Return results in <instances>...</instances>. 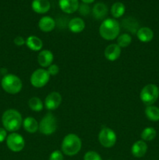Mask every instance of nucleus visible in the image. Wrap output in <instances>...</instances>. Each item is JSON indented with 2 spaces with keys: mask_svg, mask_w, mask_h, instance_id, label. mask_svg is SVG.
Here are the masks:
<instances>
[{
  "mask_svg": "<svg viewBox=\"0 0 159 160\" xmlns=\"http://www.w3.org/2000/svg\"><path fill=\"white\" fill-rule=\"evenodd\" d=\"M2 125L6 131L16 132L23 125V118L20 112L11 109L5 111L2 117Z\"/></svg>",
  "mask_w": 159,
  "mask_h": 160,
  "instance_id": "nucleus-1",
  "label": "nucleus"
},
{
  "mask_svg": "<svg viewBox=\"0 0 159 160\" xmlns=\"http://www.w3.org/2000/svg\"><path fill=\"white\" fill-rule=\"evenodd\" d=\"M120 25L115 19L108 18L102 21L99 28V34L103 39L112 41L119 35Z\"/></svg>",
  "mask_w": 159,
  "mask_h": 160,
  "instance_id": "nucleus-2",
  "label": "nucleus"
},
{
  "mask_svg": "<svg viewBox=\"0 0 159 160\" xmlns=\"http://www.w3.org/2000/svg\"><path fill=\"white\" fill-rule=\"evenodd\" d=\"M81 147V139L75 134H69L65 135L61 145L62 152L68 156H73L77 154L80 151Z\"/></svg>",
  "mask_w": 159,
  "mask_h": 160,
  "instance_id": "nucleus-3",
  "label": "nucleus"
},
{
  "mask_svg": "<svg viewBox=\"0 0 159 160\" xmlns=\"http://www.w3.org/2000/svg\"><path fill=\"white\" fill-rule=\"evenodd\" d=\"M2 88L7 93L16 95L22 90L23 83L20 78L12 73H7L2 80Z\"/></svg>",
  "mask_w": 159,
  "mask_h": 160,
  "instance_id": "nucleus-4",
  "label": "nucleus"
},
{
  "mask_svg": "<svg viewBox=\"0 0 159 160\" xmlns=\"http://www.w3.org/2000/svg\"><path fill=\"white\" fill-rule=\"evenodd\" d=\"M140 100L143 104L152 106L159 98V88L156 84H148L142 88L140 94Z\"/></svg>",
  "mask_w": 159,
  "mask_h": 160,
  "instance_id": "nucleus-5",
  "label": "nucleus"
},
{
  "mask_svg": "<svg viewBox=\"0 0 159 160\" xmlns=\"http://www.w3.org/2000/svg\"><path fill=\"white\" fill-rule=\"evenodd\" d=\"M58 122L56 117L51 112H48L39 123L40 133L45 135H51L56 131Z\"/></svg>",
  "mask_w": 159,
  "mask_h": 160,
  "instance_id": "nucleus-6",
  "label": "nucleus"
},
{
  "mask_svg": "<svg viewBox=\"0 0 159 160\" xmlns=\"http://www.w3.org/2000/svg\"><path fill=\"white\" fill-rule=\"evenodd\" d=\"M98 141L104 148H112L116 143L117 135L111 128H103L98 134Z\"/></svg>",
  "mask_w": 159,
  "mask_h": 160,
  "instance_id": "nucleus-7",
  "label": "nucleus"
},
{
  "mask_svg": "<svg viewBox=\"0 0 159 160\" xmlns=\"http://www.w3.org/2000/svg\"><path fill=\"white\" fill-rule=\"evenodd\" d=\"M50 79V75L48 73L47 70H45L43 68L37 69L32 73L31 76V84L34 88H41L46 85L48 83Z\"/></svg>",
  "mask_w": 159,
  "mask_h": 160,
  "instance_id": "nucleus-8",
  "label": "nucleus"
},
{
  "mask_svg": "<svg viewBox=\"0 0 159 160\" xmlns=\"http://www.w3.org/2000/svg\"><path fill=\"white\" fill-rule=\"evenodd\" d=\"M6 145L9 150L13 152H19L24 148L25 141L20 134L12 132L6 138Z\"/></svg>",
  "mask_w": 159,
  "mask_h": 160,
  "instance_id": "nucleus-9",
  "label": "nucleus"
},
{
  "mask_svg": "<svg viewBox=\"0 0 159 160\" xmlns=\"http://www.w3.org/2000/svg\"><path fill=\"white\" fill-rule=\"evenodd\" d=\"M62 103V95L58 92H52L48 94L45 100V106L48 110H55Z\"/></svg>",
  "mask_w": 159,
  "mask_h": 160,
  "instance_id": "nucleus-10",
  "label": "nucleus"
},
{
  "mask_svg": "<svg viewBox=\"0 0 159 160\" xmlns=\"http://www.w3.org/2000/svg\"><path fill=\"white\" fill-rule=\"evenodd\" d=\"M59 6L64 12L71 14L78 10L80 5L78 0H59Z\"/></svg>",
  "mask_w": 159,
  "mask_h": 160,
  "instance_id": "nucleus-11",
  "label": "nucleus"
},
{
  "mask_svg": "<svg viewBox=\"0 0 159 160\" xmlns=\"http://www.w3.org/2000/svg\"><path fill=\"white\" fill-rule=\"evenodd\" d=\"M104 57L108 61L113 62L118 59L121 55V48L117 44H111L108 45L104 52Z\"/></svg>",
  "mask_w": 159,
  "mask_h": 160,
  "instance_id": "nucleus-12",
  "label": "nucleus"
},
{
  "mask_svg": "<svg viewBox=\"0 0 159 160\" xmlns=\"http://www.w3.org/2000/svg\"><path fill=\"white\" fill-rule=\"evenodd\" d=\"M53 60H54V56L49 50H41L37 56V62L39 65L44 68L48 67L50 65H51Z\"/></svg>",
  "mask_w": 159,
  "mask_h": 160,
  "instance_id": "nucleus-13",
  "label": "nucleus"
},
{
  "mask_svg": "<svg viewBox=\"0 0 159 160\" xmlns=\"http://www.w3.org/2000/svg\"><path fill=\"white\" fill-rule=\"evenodd\" d=\"M147 145L143 140H139L134 142L131 148L132 155L136 158H142L147 152Z\"/></svg>",
  "mask_w": 159,
  "mask_h": 160,
  "instance_id": "nucleus-14",
  "label": "nucleus"
},
{
  "mask_svg": "<svg viewBox=\"0 0 159 160\" xmlns=\"http://www.w3.org/2000/svg\"><path fill=\"white\" fill-rule=\"evenodd\" d=\"M31 7L33 10L37 13L45 14L49 11L51 4L48 0H33Z\"/></svg>",
  "mask_w": 159,
  "mask_h": 160,
  "instance_id": "nucleus-15",
  "label": "nucleus"
},
{
  "mask_svg": "<svg viewBox=\"0 0 159 160\" xmlns=\"http://www.w3.org/2000/svg\"><path fill=\"white\" fill-rule=\"evenodd\" d=\"M38 27L41 31L43 32H51L55 27V22L52 17L45 16L40 19L38 22Z\"/></svg>",
  "mask_w": 159,
  "mask_h": 160,
  "instance_id": "nucleus-16",
  "label": "nucleus"
},
{
  "mask_svg": "<svg viewBox=\"0 0 159 160\" xmlns=\"http://www.w3.org/2000/svg\"><path fill=\"white\" fill-rule=\"evenodd\" d=\"M85 22L80 17H74L71 19L68 23V28L71 32L78 34L82 32L85 28Z\"/></svg>",
  "mask_w": 159,
  "mask_h": 160,
  "instance_id": "nucleus-17",
  "label": "nucleus"
},
{
  "mask_svg": "<svg viewBox=\"0 0 159 160\" xmlns=\"http://www.w3.org/2000/svg\"><path fill=\"white\" fill-rule=\"evenodd\" d=\"M137 38L143 43L150 42L154 38V32L152 30L147 27H143V28H139L137 31Z\"/></svg>",
  "mask_w": 159,
  "mask_h": 160,
  "instance_id": "nucleus-18",
  "label": "nucleus"
},
{
  "mask_svg": "<svg viewBox=\"0 0 159 160\" xmlns=\"http://www.w3.org/2000/svg\"><path fill=\"white\" fill-rule=\"evenodd\" d=\"M108 12V6L103 2L96 3L92 9L94 17L97 20H103L107 16Z\"/></svg>",
  "mask_w": 159,
  "mask_h": 160,
  "instance_id": "nucleus-19",
  "label": "nucleus"
},
{
  "mask_svg": "<svg viewBox=\"0 0 159 160\" xmlns=\"http://www.w3.org/2000/svg\"><path fill=\"white\" fill-rule=\"evenodd\" d=\"M23 126L25 131L30 134L37 132L39 129V123L32 117H27L23 120Z\"/></svg>",
  "mask_w": 159,
  "mask_h": 160,
  "instance_id": "nucleus-20",
  "label": "nucleus"
},
{
  "mask_svg": "<svg viewBox=\"0 0 159 160\" xmlns=\"http://www.w3.org/2000/svg\"><path fill=\"white\" fill-rule=\"evenodd\" d=\"M25 44L30 49L34 52L41 51V48L43 47V42L41 39L34 35L29 36L26 38Z\"/></svg>",
  "mask_w": 159,
  "mask_h": 160,
  "instance_id": "nucleus-21",
  "label": "nucleus"
},
{
  "mask_svg": "<svg viewBox=\"0 0 159 160\" xmlns=\"http://www.w3.org/2000/svg\"><path fill=\"white\" fill-rule=\"evenodd\" d=\"M147 118L153 122L159 121V108L155 106H147L145 109Z\"/></svg>",
  "mask_w": 159,
  "mask_h": 160,
  "instance_id": "nucleus-22",
  "label": "nucleus"
},
{
  "mask_svg": "<svg viewBox=\"0 0 159 160\" xmlns=\"http://www.w3.org/2000/svg\"><path fill=\"white\" fill-rule=\"evenodd\" d=\"M126 11V7L124 4L120 2H115L111 8V13L114 18H120L123 17Z\"/></svg>",
  "mask_w": 159,
  "mask_h": 160,
  "instance_id": "nucleus-23",
  "label": "nucleus"
},
{
  "mask_svg": "<svg viewBox=\"0 0 159 160\" xmlns=\"http://www.w3.org/2000/svg\"><path fill=\"white\" fill-rule=\"evenodd\" d=\"M157 135V131L154 128L151 127H148V128H144L143 131L141 132L140 137L141 139L144 142H151V141L154 140Z\"/></svg>",
  "mask_w": 159,
  "mask_h": 160,
  "instance_id": "nucleus-24",
  "label": "nucleus"
},
{
  "mask_svg": "<svg viewBox=\"0 0 159 160\" xmlns=\"http://www.w3.org/2000/svg\"><path fill=\"white\" fill-rule=\"evenodd\" d=\"M28 106L34 112H40L43 109L44 105L41 98L38 97H32L28 101Z\"/></svg>",
  "mask_w": 159,
  "mask_h": 160,
  "instance_id": "nucleus-25",
  "label": "nucleus"
},
{
  "mask_svg": "<svg viewBox=\"0 0 159 160\" xmlns=\"http://www.w3.org/2000/svg\"><path fill=\"white\" fill-rule=\"evenodd\" d=\"M132 42V37L127 33H123L117 38V45L120 48H126Z\"/></svg>",
  "mask_w": 159,
  "mask_h": 160,
  "instance_id": "nucleus-26",
  "label": "nucleus"
},
{
  "mask_svg": "<svg viewBox=\"0 0 159 160\" xmlns=\"http://www.w3.org/2000/svg\"><path fill=\"white\" fill-rule=\"evenodd\" d=\"M84 160H102L101 156L94 151H89L85 153Z\"/></svg>",
  "mask_w": 159,
  "mask_h": 160,
  "instance_id": "nucleus-27",
  "label": "nucleus"
},
{
  "mask_svg": "<svg viewBox=\"0 0 159 160\" xmlns=\"http://www.w3.org/2000/svg\"><path fill=\"white\" fill-rule=\"evenodd\" d=\"M49 160H64L63 154L59 150H55L51 153L49 156Z\"/></svg>",
  "mask_w": 159,
  "mask_h": 160,
  "instance_id": "nucleus-28",
  "label": "nucleus"
},
{
  "mask_svg": "<svg viewBox=\"0 0 159 160\" xmlns=\"http://www.w3.org/2000/svg\"><path fill=\"white\" fill-rule=\"evenodd\" d=\"M48 73H49L50 77L51 76H56L59 73V67L56 64H51L48 67L47 70Z\"/></svg>",
  "mask_w": 159,
  "mask_h": 160,
  "instance_id": "nucleus-29",
  "label": "nucleus"
},
{
  "mask_svg": "<svg viewBox=\"0 0 159 160\" xmlns=\"http://www.w3.org/2000/svg\"><path fill=\"white\" fill-rule=\"evenodd\" d=\"M78 10L83 16H87L90 13V7L87 6V4H84V3L79 6Z\"/></svg>",
  "mask_w": 159,
  "mask_h": 160,
  "instance_id": "nucleus-30",
  "label": "nucleus"
},
{
  "mask_svg": "<svg viewBox=\"0 0 159 160\" xmlns=\"http://www.w3.org/2000/svg\"><path fill=\"white\" fill-rule=\"evenodd\" d=\"M14 43H15V45H17V46H22V45H23L26 43V41H25L24 38H23V37H21V36H17V37H16L15 39H14Z\"/></svg>",
  "mask_w": 159,
  "mask_h": 160,
  "instance_id": "nucleus-31",
  "label": "nucleus"
},
{
  "mask_svg": "<svg viewBox=\"0 0 159 160\" xmlns=\"http://www.w3.org/2000/svg\"><path fill=\"white\" fill-rule=\"evenodd\" d=\"M6 131H7L5 128H0V143L4 142L7 138V132Z\"/></svg>",
  "mask_w": 159,
  "mask_h": 160,
  "instance_id": "nucleus-32",
  "label": "nucleus"
},
{
  "mask_svg": "<svg viewBox=\"0 0 159 160\" xmlns=\"http://www.w3.org/2000/svg\"><path fill=\"white\" fill-rule=\"evenodd\" d=\"M81 1L83 2L84 3V4H90V3L94 2L95 1V0H81Z\"/></svg>",
  "mask_w": 159,
  "mask_h": 160,
  "instance_id": "nucleus-33",
  "label": "nucleus"
}]
</instances>
